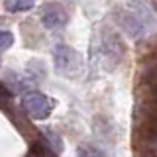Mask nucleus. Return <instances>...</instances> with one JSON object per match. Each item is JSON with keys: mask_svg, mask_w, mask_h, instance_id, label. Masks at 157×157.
I'll return each instance as SVG.
<instances>
[{"mask_svg": "<svg viewBox=\"0 0 157 157\" xmlns=\"http://www.w3.org/2000/svg\"><path fill=\"white\" fill-rule=\"evenodd\" d=\"M118 22H120V26L124 28L132 37L145 36V26H144V22H141V18H137L136 14H132V12H118Z\"/></svg>", "mask_w": 157, "mask_h": 157, "instance_id": "obj_3", "label": "nucleus"}, {"mask_svg": "<svg viewBox=\"0 0 157 157\" xmlns=\"http://www.w3.org/2000/svg\"><path fill=\"white\" fill-rule=\"evenodd\" d=\"M4 8L12 14L26 12V10L33 8V0H4Z\"/></svg>", "mask_w": 157, "mask_h": 157, "instance_id": "obj_5", "label": "nucleus"}, {"mask_svg": "<svg viewBox=\"0 0 157 157\" xmlns=\"http://www.w3.org/2000/svg\"><path fill=\"white\" fill-rule=\"evenodd\" d=\"M78 157H102V153L96 149V147H90V145H81L77 149Z\"/></svg>", "mask_w": 157, "mask_h": 157, "instance_id": "obj_7", "label": "nucleus"}, {"mask_svg": "<svg viewBox=\"0 0 157 157\" xmlns=\"http://www.w3.org/2000/svg\"><path fill=\"white\" fill-rule=\"evenodd\" d=\"M53 63L55 69L61 75H78L82 71V57L78 55L75 49L67 47V45H57L53 51Z\"/></svg>", "mask_w": 157, "mask_h": 157, "instance_id": "obj_2", "label": "nucleus"}, {"mask_svg": "<svg viewBox=\"0 0 157 157\" xmlns=\"http://www.w3.org/2000/svg\"><path fill=\"white\" fill-rule=\"evenodd\" d=\"M12 43H14L12 32H8V29H0V51H4V49L12 47Z\"/></svg>", "mask_w": 157, "mask_h": 157, "instance_id": "obj_6", "label": "nucleus"}, {"mask_svg": "<svg viewBox=\"0 0 157 157\" xmlns=\"http://www.w3.org/2000/svg\"><path fill=\"white\" fill-rule=\"evenodd\" d=\"M41 22H43V26H45L47 29H57V28L65 26L67 16H65V12H63L59 6H49L45 12H43Z\"/></svg>", "mask_w": 157, "mask_h": 157, "instance_id": "obj_4", "label": "nucleus"}, {"mask_svg": "<svg viewBox=\"0 0 157 157\" xmlns=\"http://www.w3.org/2000/svg\"><path fill=\"white\" fill-rule=\"evenodd\" d=\"M53 104H55V102L39 90H28L26 94L22 96V108L28 112V116L33 118V120H45V118L51 114Z\"/></svg>", "mask_w": 157, "mask_h": 157, "instance_id": "obj_1", "label": "nucleus"}]
</instances>
